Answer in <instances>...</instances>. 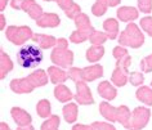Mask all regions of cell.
<instances>
[{"label":"cell","instance_id":"24","mask_svg":"<svg viewBox=\"0 0 152 130\" xmlns=\"http://www.w3.org/2000/svg\"><path fill=\"white\" fill-rule=\"evenodd\" d=\"M104 54V48L102 45H93L86 50V59L89 62H97Z\"/></svg>","mask_w":152,"mask_h":130},{"label":"cell","instance_id":"32","mask_svg":"<svg viewBox=\"0 0 152 130\" xmlns=\"http://www.w3.org/2000/svg\"><path fill=\"white\" fill-rule=\"evenodd\" d=\"M129 81H130L132 85L134 86H138V85H142L143 81H144V77L142 75V72H132V74H129Z\"/></svg>","mask_w":152,"mask_h":130},{"label":"cell","instance_id":"38","mask_svg":"<svg viewBox=\"0 0 152 130\" xmlns=\"http://www.w3.org/2000/svg\"><path fill=\"white\" fill-rule=\"evenodd\" d=\"M72 130H93L92 126H86V125H75Z\"/></svg>","mask_w":152,"mask_h":130},{"label":"cell","instance_id":"16","mask_svg":"<svg viewBox=\"0 0 152 130\" xmlns=\"http://www.w3.org/2000/svg\"><path fill=\"white\" fill-rule=\"evenodd\" d=\"M48 75H49L50 81L53 84H56V85H58V84H63L68 77V74L66 71L61 70V68L56 67V66H52V67L48 68Z\"/></svg>","mask_w":152,"mask_h":130},{"label":"cell","instance_id":"45","mask_svg":"<svg viewBox=\"0 0 152 130\" xmlns=\"http://www.w3.org/2000/svg\"><path fill=\"white\" fill-rule=\"evenodd\" d=\"M151 86H152V81H151Z\"/></svg>","mask_w":152,"mask_h":130},{"label":"cell","instance_id":"40","mask_svg":"<svg viewBox=\"0 0 152 130\" xmlns=\"http://www.w3.org/2000/svg\"><path fill=\"white\" fill-rule=\"evenodd\" d=\"M120 3V0H108V5L110 7H116Z\"/></svg>","mask_w":152,"mask_h":130},{"label":"cell","instance_id":"22","mask_svg":"<svg viewBox=\"0 0 152 130\" xmlns=\"http://www.w3.org/2000/svg\"><path fill=\"white\" fill-rule=\"evenodd\" d=\"M13 68V63L10 58L4 53V50H0V79H4L7 74Z\"/></svg>","mask_w":152,"mask_h":130},{"label":"cell","instance_id":"18","mask_svg":"<svg viewBox=\"0 0 152 130\" xmlns=\"http://www.w3.org/2000/svg\"><path fill=\"white\" fill-rule=\"evenodd\" d=\"M99 111H101L102 116L104 118H107L108 121H117V117H119V107L115 108L110 103L102 102L99 106Z\"/></svg>","mask_w":152,"mask_h":130},{"label":"cell","instance_id":"9","mask_svg":"<svg viewBox=\"0 0 152 130\" xmlns=\"http://www.w3.org/2000/svg\"><path fill=\"white\" fill-rule=\"evenodd\" d=\"M75 99L77 101L79 104H92L94 102V99L92 97L88 85L85 84V81H79L76 83V94Z\"/></svg>","mask_w":152,"mask_h":130},{"label":"cell","instance_id":"11","mask_svg":"<svg viewBox=\"0 0 152 130\" xmlns=\"http://www.w3.org/2000/svg\"><path fill=\"white\" fill-rule=\"evenodd\" d=\"M10 89L14 93L22 94V93H31L35 89L32 83L30 81L28 77H22V79H14L10 81Z\"/></svg>","mask_w":152,"mask_h":130},{"label":"cell","instance_id":"5","mask_svg":"<svg viewBox=\"0 0 152 130\" xmlns=\"http://www.w3.org/2000/svg\"><path fill=\"white\" fill-rule=\"evenodd\" d=\"M132 63V57L126 56L124 58L116 59V67L112 72L111 80L116 86H124L125 84L129 81V71L128 68Z\"/></svg>","mask_w":152,"mask_h":130},{"label":"cell","instance_id":"4","mask_svg":"<svg viewBox=\"0 0 152 130\" xmlns=\"http://www.w3.org/2000/svg\"><path fill=\"white\" fill-rule=\"evenodd\" d=\"M117 40L121 47H130L135 49L144 43V36L135 23H129L120 34V37Z\"/></svg>","mask_w":152,"mask_h":130},{"label":"cell","instance_id":"8","mask_svg":"<svg viewBox=\"0 0 152 130\" xmlns=\"http://www.w3.org/2000/svg\"><path fill=\"white\" fill-rule=\"evenodd\" d=\"M150 116H151L150 110L144 108V107H137L132 115L130 128L134 130H139V129L144 128V126L147 125L148 120H150Z\"/></svg>","mask_w":152,"mask_h":130},{"label":"cell","instance_id":"20","mask_svg":"<svg viewBox=\"0 0 152 130\" xmlns=\"http://www.w3.org/2000/svg\"><path fill=\"white\" fill-rule=\"evenodd\" d=\"M103 28L107 37L110 40H113L117 37V34H119V23H117L116 20L113 18H108L103 22Z\"/></svg>","mask_w":152,"mask_h":130},{"label":"cell","instance_id":"30","mask_svg":"<svg viewBox=\"0 0 152 130\" xmlns=\"http://www.w3.org/2000/svg\"><path fill=\"white\" fill-rule=\"evenodd\" d=\"M107 39H108V37H107V35H106V32L96 31V30H94V32L89 37L90 43H92L93 45H102Z\"/></svg>","mask_w":152,"mask_h":130},{"label":"cell","instance_id":"46","mask_svg":"<svg viewBox=\"0 0 152 130\" xmlns=\"http://www.w3.org/2000/svg\"><path fill=\"white\" fill-rule=\"evenodd\" d=\"M132 130H134V129H132Z\"/></svg>","mask_w":152,"mask_h":130},{"label":"cell","instance_id":"31","mask_svg":"<svg viewBox=\"0 0 152 130\" xmlns=\"http://www.w3.org/2000/svg\"><path fill=\"white\" fill-rule=\"evenodd\" d=\"M68 79H71L75 84L79 81H84V80H83V75H81V68L71 67L70 70H68Z\"/></svg>","mask_w":152,"mask_h":130},{"label":"cell","instance_id":"26","mask_svg":"<svg viewBox=\"0 0 152 130\" xmlns=\"http://www.w3.org/2000/svg\"><path fill=\"white\" fill-rule=\"evenodd\" d=\"M63 116L67 122H74L77 117V106L75 103H68L67 106L63 107Z\"/></svg>","mask_w":152,"mask_h":130},{"label":"cell","instance_id":"21","mask_svg":"<svg viewBox=\"0 0 152 130\" xmlns=\"http://www.w3.org/2000/svg\"><path fill=\"white\" fill-rule=\"evenodd\" d=\"M27 77L30 79V81L32 83V85L37 88V86H44L45 84L48 83V75L47 72H45L44 70H36L31 72Z\"/></svg>","mask_w":152,"mask_h":130},{"label":"cell","instance_id":"1","mask_svg":"<svg viewBox=\"0 0 152 130\" xmlns=\"http://www.w3.org/2000/svg\"><path fill=\"white\" fill-rule=\"evenodd\" d=\"M67 47H68V43L66 39L61 37V39L57 40V45L50 54L52 62L57 64V67L71 68L72 62H74V53L68 50Z\"/></svg>","mask_w":152,"mask_h":130},{"label":"cell","instance_id":"42","mask_svg":"<svg viewBox=\"0 0 152 130\" xmlns=\"http://www.w3.org/2000/svg\"><path fill=\"white\" fill-rule=\"evenodd\" d=\"M0 20H1V30H3V28H5V17L1 14V16H0Z\"/></svg>","mask_w":152,"mask_h":130},{"label":"cell","instance_id":"19","mask_svg":"<svg viewBox=\"0 0 152 130\" xmlns=\"http://www.w3.org/2000/svg\"><path fill=\"white\" fill-rule=\"evenodd\" d=\"M117 17L123 22H130L138 18V10L133 7H121L117 9Z\"/></svg>","mask_w":152,"mask_h":130},{"label":"cell","instance_id":"37","mask_svg":"<svg viewBox=\"0 0 152 130\" xmlns=\"http://www.w3.org/2000/svg\"><path fill=\"white\" fill-rule=\"evenodd\" d=\"M92 129L93 130H116L112 125L106 124V122H94V124H92Z\"/></svg>","mask_w":152,"mask_h":130},{"label":"cell","instance_id":"10","mask_svg":"<svg viewBox=\"0 0 152 130\" xmlns=\"http://www.w3.org/2000/svg\"><path fill=\"white\" fill-rule=\"evenodd\" d=\"M57 4L59 5V8L66 13V16L71 20H75L79 14L81 13V9L74 0H56Z\"/></svg>","mask_w":152,"mask_h":130},{"label":"cell","instance_id":"25","mask_svg":"<svg viewBox=\"0 0 152 130\" xmlns=\"http://www.w3.org/2000/svg\"><path fill=\"white\" fill-rule=\"evenodd\" d=\"M137 98L139 101H142L143 103H146L147 106H152V89L148 86H140L137 90Z\"/></svg>","mask_w":152,"mask_h":130},{"label":"cell","instance_id":"12","mask_svg":"<svg viewBox=\"0 0 152 130\" xmlns=\"http://www.w3.org/2000/svg\"><path fill=\"white\" fill-rule=\"evenodd\" d=\"M81 75L84 81H94L103 75V67L101 64H93V66L81 68Z\"/></svg>","mask_w":152,"mask_h":130},{"label":"cell","instance_id":"41","mask_svg":"<svg viewBox=\"0 0 152 130\" xmlns=\"http://www.w3.org/2000/svg\"><path fill=\"white\" fill-rule=\"evenodd\" d=\"M0 130H10L9 126L5 124V122H1V125H0Z\"/></svg>","mask_w":152,"mask_h":130},{"label":"cell","instance_id":"44","mask_svg":"<svg viewBox=\"0 0 152 130\" xmlns=\"http://www.w3.org/2000/svg\"><path fill=\"white\" fill-rule=\"evenodd\" d=\"M44 1H56V0H44Z\"/></svg>","mask_w":152,"mask_h":130},{"label":"cell","instance_id":"6","mask_svg":"<svg viewBox=\"0 0 152 130\" xmlns=\"http://www.w3.org/2000/svg\"><path fill=\"white\" fill-rule=\"evenodd\" d=\"M5 36L10 43L16 45H22L27 40H32L34 32L28 26H9L5 31Z\"/></svg>","mask_w":152,"mask_h":130},{"label":"cell","instance_id":"28","mask_svg":"<svg viewBox=\"0 0 152 130\" xmlns=\"http://www.w3.org/2000/svg\"><path fill=\"white\" fill-rule=\"evenodd\" d=\"M36 111L40 117H48L50 115V103H49V101L41 99L36 106Z\"/></svg>","mask_w":152,"mask_h":130},{"label":"cell","instance_id":"13","mask_svg":"<svg viewBox=\"0 0 152 130\" xmlns=\"http://www.w3.org/2000/svg\"><path fill=\"white\" fill-rule=\"evenodd\" d=\"M12 117L14 118V121L17 122V125L20 126V128L28 126L31 124V116H30L25 110L18 108V107H13L12 108Z\"/></svg>","mask_w":152,"mask_h":130},{"label":"cell","instance_id":"43","mask_svg":"<svg viewBox=\"0 0 152 130\" xmlns=\"http://www.w3.org/2000/svg\"><path fill=\"white\" fill-rule=\"evenodd\" d=\"M17 130H34V128L31 125H28V126H23V128H20V129H17Z\"/></svg>","mask_w":152,"mask_h":130},{"label":"cell","instance_id":"3","mask_svg":"<svg viewBox=\"0 0 152 130\" xmlns=\"http://www.w3.org/2000/svg\"><path fill=\"white\" fill-rule=\"evenodd\" d=\"M74 21H75V25H76V27H77V30L71 34L70 41L71 43H75V44L84 43L94 32V28L89 21V17L84 13H80Z\"/></svg>","mask_w":152,"mask_h":130},{"label":"cell","instance_id":"36","mask_svg":"<svg viewBox=\"0 0 152 130\" xmlns=\"http://www.w3.org/2000/svg\"><path fill=\"white\" fill-rule=\"evenodd\" d=\"M112 54H113V57H115L116 59H120V58H124V57L128 56V50L124 47H120V45H117L116 48H113Z\"/></svg>","mask_w":152,"mask_h":130},{"label":"cell","instance_id":"35","mask_svg":"<svg viewBox=\"0 0 152 130\" xmlns=\"http://www.w3.org/2000/svg\"><path fill=\"white\" fill-rule=\"evenodd\" d=\"M139 67H140V70H142L143 72H151L152 71V54L146 57L144 59H142Z\"/></svg>","mask_w":152,"mask_h":130},{"label":"cell","instance_id":"29","mask_svg":"<svg viewBox=\"0 0 152 130\" xmlns=\"http://www.w3.org/2000/svg\"><path fill=\"white\" fill-rule=\"evenodd\" d=\"M58 126H59V117L53 115L47 121H44V124L41 125V130H58Z\"/></svg>","mask_w":152,"mask_h":130},{"label":"cell","instance_id":"15","mask_svg":"<svg viewBox=\"0 0 152 130\" xmlns=\"http://www.w3.org/2000/svg\"><path fill=\"white\" fill-rule=\"evenodd\" d=\"M61 23L59 16L54 13H44L39 20L36 21V25L40 27H57Z\"/></svg>","mask_w":152,"mask_h":130},{"label":"cell","instance_id":"17","mask_svg":"<svg viewBox=\"0 0 152 130\" xmlns=\"http://www.w3.org/2000/svg\"><path fill=\"white\" fill-rule=\"evenodd\" d=\"M98 94L101 95L102 98L107 99V101H112V99L116 98V89L113 88L108 81H102L98 85Z\"/></svg>","mask_w":152,"mask_h":130},{"label":"cell","instance_id":"14","mask_svg":"<svg viewBox=\"0 0 152 130\" xmlns=\"http://www.w3.org/2000/svg\"><path fill=\"white\" fill-rule=\"evenodd\" d=\"M32 40L37 43L41 49H48L57 45V39L52 35H45V34H34Z\"/></svg>","mask_w":152,"mask_h":130},{"label":"cell","instance_id":"39","mask_svg":"<svg viewBox=\"0 0 152 130\" xmlns=\"http://www.w3.org/2000/svg\"><path fill=\"white\" fill-rule=\"evenodd\" d=\"M7 3H8V0H0V10H1V12L5 9Z\"/></svg>","mask_w":152,"mask_h":130},{"label":"cell","instance_id":"23","mask_svg":"<svg viewBox=\"0 0 152 130\" xmlns=\"http://www.w3.org/2000/svg\"><path fill=\"white\" fill-rule=\"evenodd\" d=\"M54 97L58 99L59 102H68L74 98V94L71 93V90L68 89L67 86H64L63 84H59L54 89Z\"/></svg>","mask_w":152,"mask_h":130},{"label":"cell","instance_id":"7","mask_svg":"<svg viewBox=\"0 0 152 130\" xmlns=\"http://www.w3.org/2000/svg\"><path fill=\"white\" fill-rule=\"evenodd\" d=\"M10 5L14 9H21L25 10L32 20H39L43 16V8L37 4L35 0H12Z\"/></svg>","mask_w":152,"mask_h":130},{"label":"cell","instance_id":"33","mask_svg":"<svg viewBox=\"0 0 152 130\" xmlns=\"http://www.w3.org/2000/svg\"><path fill=\"white\" fill-rule=\"evenodd\" d=\"M140 27H142L150 36H152V17L142 18V20H140Z\"/></svg>","mask_w":152,"mask_h":130},{"label":"cell","instance_id":"27","mask_svg":"<svg viewBox=\"0 0 152 130\" xmlns=\"http://www.w3.org/2000/svg\"><path fill=\"white\" fill-rule=\"evenodd\" d=\"M107 7H108V0H96V3L92 7V13L97 17H101L106 13Z\"/></svg>","mask_w":152,"mask_h":130},{"label":"cell","instance_id":"34","mask_svg":"<svg viewBox=\"0 0 152 130\" xmlns=\"http://www.w3.org/2000/svg\"><path fill=\"white\" fill-rule=\"evenodd\" d=\"M138 8L143 13L152 12V0H138Z\"/></svg>","mask_w":152,"mask_h":130},{"label":"cell","instance_id":"2","mask_svg":"<svg viewBox=\"0 0 152 130\" xmlns=\"http://www.w3.org/2000/svg\"><path fill=\"white\" fill-rule=\"evenodd\" d=\"M43 61V53L37 47L26 45L17 53V62L23 68H35Z\"/></svg>","mask_w":152,"mask_h":130}]
</instances>
